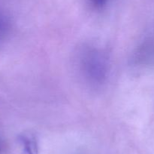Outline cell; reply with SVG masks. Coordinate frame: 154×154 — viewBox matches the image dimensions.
I'll list each match as a JSON object with an SVG mask.
<instances>
[{"instance_id": "obj_1", "label": "cell", "mask_w": 154, "mask_h": 154, "mask_svg": "<svg viewBox=\"0 0 154 154\" xmlns=\"http://www.w3.org/2000/svg\"><path fill=\"white\" fill-rule=\"evenodd\" d=\"M78 66L82 76L91 85H101L108 76L106 57L94 47H85L81 50L78 57Z\"/></svg>"}, {"instance_id": "obj_5", "label": "cell", "mask_w": 154, "mask_h": 154, "mask_svg": "<svg viewBox=\"0 0 154 154\" xmlns=\"http://www.w3.org/2000/svg\"><path fill=\"white\" fill-rule=\"evenodd\" d=\"M0 151H1V146H0Z\"/></svg>"}, {"instance_id": "obj_3", "label": "cell", "mask_w": 154, "mask_h": 154, "mask_svg": "<svg viewBox=\"0 0 154 154\" xmlns=\"http://www.w3.org/2000/svg\"><path fill=\"white\" fill-rule=\"evenodd\" d=\"M10 22L5 16L0 14V39H3L8 33Z\"/></svg>"}, {"instance_id": "obj_4", "label": "cell", "mask_w": 154, "mask_h": 154, "mask_svg": "<svg viewBox=\"0 0 154 154\" xmlns=\"http://www.w3.org/2000/svg\"><path fill=\"white\" fill-rule=\"evenodd\" d=\"M91 5L96 9H102L108 3V0H89Z\"/></svg>"}, {"instance_id": "obj_2", "label": "cell", "mask_w": 154, "mask_h": 154, "mask_svg": "<svg viewBox=\"0 0 154 154\" xmlns=\"http://www.w3.org/2000/svg\"><path fill=\"white\" fill-rule=\"evenodd\" d=\"M20 140L26 154H38V145L34 137L23 135L20 137Z\"/></svg>"}]
</instances>
